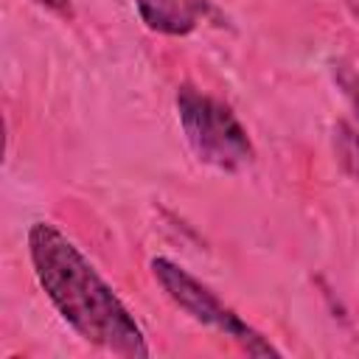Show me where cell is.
I'll return each mask as SVG.
<instances>
[{
	"mask_svg": "<svg viewBox=\"0 0 359 359\" xmlns=\"http://www.w3.org/2000/svg\"><path fill=\"white\" fill-rule=\"evenodd\" d=\"M177 118L188 146L205 165L219 171H241L255 160L244 123L224 101L182 84L177 90Z\"/></svg>",
	"mask_w": 359,
	"mask_h": 359,
	"instance_id": "cell-2",
	"label": "cell"
},
{
	"mask_svg": "<svg viewBox=\"0 0 359 359\" xmlns=\"http://www.w3.org/2000/svg\"><path fill=\"white\" fill-rule=\"evenodd\" d=\"M28 258L42 292L84 342L123 359L151 353L135 314L56 224L34 222L28 227Z\"/></svg>",
	"mask_w": 359,
	"mask_h": 359,
	"instance_id": "cell-1",
	"label": "cell"
},
{
	"mask_svg": "<svg viewBox=\"0 0 359 359\" xmlns=\"http://www.w3.org/2000/svg\"><path fill=\"white\" fill-rule=\"evenodd\" d=\"M143 25L154 34L165 36H185L191 34L205 17L208 3L205 0H132Z\"/></svg>",
	"mask_w": 359,
	"mask_h": 359,
	"instance_id": "cell-4",
	"label": "cell"
},
{
	"mask_svg": "<svg viewBox=\"0 0 359 359\" xmlns=\"http://www.w3.org/2000/svg\"><path fill=\"white\" fill-rule=\"evenodd\" d=\"M149 269L154 275V280L160 283V289L168 294V300L182 309L191 320H196L199 325L213 328L216 334L233 339L241 351H247L250 356H280V351L264 339L247 320H241L210 286H205L199 278H194L185 266H180L177 261L157 255L149 261Z\"/></svg>",
	"mask_w": 359,
	"mask_h": 359,
	"instance_id": "cell-3",
	"label": "cell"
},
{
	"mask_svg": "<svg viewBox=\"0 0 359 359\" xmlns=\"http://www.w3.org/2000/svg\"><path fill=\"white\" fill-rule=\"evenodd\" d=\"M334 149H337V160L342 163V168L359 180V132L351 129L348 123H337L334 126Z\"/></svg>",
	"mask_w": 359,
	"mask_h": 359,
	"instance_id": "cell-5",
	"label": "cell"
},
{
	"mask_svg": "<svg viewBox=\"0 0 359 359\" xmlns=\"http://www.w3.org/2000/svg\"><path fill=\"white\" fill-rule=\"evenodd\" d=\"M34 3L42 6V8H48L50 14H56V17H62V20H73V17H76L73 0H34Z\"/></svg>",
	"mask_w": 359,
	"mask_h": 359,
	"instance_id": "cell-6",
	"label": "cell"
}]
</instances>
